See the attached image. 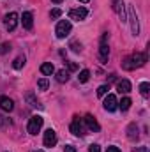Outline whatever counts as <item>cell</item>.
Returning a JSON list of instances; mask_svg holds the SVG:
<instances>
[{
	"label": "cell",
	"mask_w": 150,
	"mask_h": 152,
	"mask_svg": "<svg viewBox=\"0 0 150 152\" xmlns=\"http://www.w3.org/2000/svg\"><path fill=\"white\" fill-rule=\"evenodd\" d=\"M108 57H110V46H108V32L103 34L101 37V44H99V60L103 64L108 62Z\"/></svg>",
	"instance_id": "1"
},
{
	"label": "cell",
	"mask_w": 150,
	"mask_h": 152,
	"mask_svg": "<svg viewBox=\"0 0 150 152\" xmlns=\"http://www.w3.org/2000/svg\"><path fill=\"white\" fill-rule=\"evenodd\" d=\"M71 28H73L71 21H69V20H62V21H58V25H57V28H55V34H57L58 39H64L71 34Z\"/></svg>",
	"instance_id": "2"
},
{
	"label": "cell",
	"mask_w": 150,
	"mask_h": 152,
	"mask_svg": "<svg viewBox=\"0 0 150 152\" xmlns=\"http://www.w3.org/2000/svg\"><path fill=\"white\" fill-rule=\"evenodd\" d=\"M42 117L41 115H32L30 117V120H28V126H27V131L30 133V134H37L39 131H41V127H42Z\"/></svg>",
	"instance_id": "3"
},
{
	"label": "cell",
	"mask_w": 150,
	"mask_h": 152,
	"mask_svg": "<svg viewBox=\"0 0 150 152\" xmlns=\"http://www.w3.org/2000/svg\"><path fill=\"white\" fill-rule=\"evenodd\" d=\"M71 133L74 136H83L85 134V126H83V118H79L78 115L73 117V122H71Z\"/></svg>",
	"instance_id": "4"
},
{
	"label": "cell",
	"mask_w": 150,
	"mask_h": 152,
	"mask_svg": "<svg viewBox=\"0 0 150 152\" xmlns=\"http://www.w3.org/2000/svg\"><path fill=\"white\" fill-rule=\"evenodd\" d=\"M129 20H131V32H133V36L136 37V36H140V23H138V16H136V11H134V7L133 5H129Z\"/></svg>",
	"instance_id": "5"
},
{
	"label": "cell",
	"mask_w": 150,
	"mask_h": 152,
	"mask_svg": "<svg viewBox=\"0 0 150 152\" xmlns=\"http://www.w3.org/2000/svg\"><path fill=\"white\" fill-rule=\"evenodd\" d=\"M18 12H9V14H5V18H4V25H5V28L9 30V32H12L14 28H16V25H18Z\"/></svg>",
	"instance_id": "6"
},
{
	"label": "cell",
	"mask_w": 150,
	"mask_h": 152,
	"mask_svg": "<svg viewBox=\"0 0 150 152\" xmlns=\"http://www.w3.org/2000/svg\"><path fill=\"white\" fill-rule=\"evenodd\" d=\"M44 147H55L57 145V133L53 129H46L44 131V138H42Z\"/></svg>",
	"instance_id": "7"
},
{
	"label": "cell",
	"mask_w": 150,
	"mask_h": 152,
	"mask_svg": "<svg viewBox=\"0 0 150 152\" xmlns=\"http://www.w3.org/2000/svg\"><path fill=\"white\" fill-rule=\"evenodd\" d=\"M103 104H104V110H106V112H115V110L118 108V101H117V96H115V94H108Z\"/></svg>",
	"instance_id": "8"
},
{
	"label": "cell",
	"mask_w": 150,
	"mask_h": 152,
	"mask_svg": "<svg viewBox=\"0 0 150 152\" xmlns=\"http://www.w3.org/2000/svg\"><path fill=\"white\" fill-rule=\"evenodd\" d=\"M87 14H88V11H87L85 7H76V9H71V11H69V18H71V20H76V21L85 20Z\"/></svg>",
	"instance_id": "9"
},
{
	"label": "cell",
	"mask_w": 150,
	"mask_h": 152,
	"mask_svg": "<svg viewBox=\"0 0 150 152\" xmlns=\"http://www.w3.org/2000/svg\"><path fill=\"white\" fill-rule=\"evenodd\" d=\"M131 60H133V64H134V67H143L145 64H147V60H149V57H147V53H134L133 57H131Z\"/></svg>",
	"instance_id": "10"
},
{
	"label": "cell",
	"mask_w": 150,
	"mask_h": 152,
	"mask_svg": "<svg viewBox=\"0 0 150 152\" xmlns=\"http://www.w3.org/2000/svg\"><path fill=\"white\" fill-rule=\"evenodd\" d=\"M0 108L9 113V112L14 110V101H12L11 97H7V96H2V97H0Z\"/></svg>",
	"instance_id": "11"
},
{
	"label": "cell",
	"mask_w": 150,
	"mask_h": 152,
	"mask_svg": "<svg viewBox=\"0 0 150 152\" xmlns=\"http://www.w3.org/2000/svg\"><path fill=\"white\" fill-rule=\"evenodd\" d=\"M83 122L87 124V127L90 129V131H94V133H97L99 129H101V126H99V122L92 117V115H85V118H83Z\"/></svg>",
	"instance_id": "12"
},
{
	"label": "cell",
	"mask_w": 150,
	"mask_h": 152,
	"mask_svg": "<svg viewBox=\"0 0 150 152\" xmlns=\"http://www.w3.org/2000/svg\"><path fill=\"white\" fill-rule=\"evenodd\" d=\"M21 25H23V28H27V30H30L32 27H34V16H32V12H23L21 14Z\"/></svg>",
	"instance_id": "13"
},
{
	"label": "cell",
	"mask_w": 150,
	"mask_h": 152,
	"mask_svg": "<svg viewBox=\"0 0 150 152\" xmlns=\"http://www.w3.org/2000/svg\"><path fill=\"white\" fill-rule=\"evenodd\" d=\"M117 90H118L120 94H129V92H131V81H129V80H120V81L117 83Z\"/></svg>",
	"instance_id": "14"
},
{
	"label": "cell",
	"mask_w": 150,
	"mask_h": 152,
	"mask_svg": "<svg viewBox=\"0 0 150 152\" xmlns=\"http://www.w3.org/2000/svg\"><path fill=\"white\" fill-rule=\"evenodd\" d=\"M127 136H129V140H138V126L134 124V122H131L129 124V127H127Z\"/></svg>",
	"instance_id": "15"
},
{
	"label": "cell",
	"mask_w": 150,
	"mask_h": 152,
	"mask_svg": "<svg viewBox=\"0 0 150 152\" xmlns=\"http://www.w3.org/2000/svg\"><path fill=\"white\" fill-rule=\"evenodd\" d=\"M41 73L44 76H51L55 73V67H53V64L51 62H44L42 66H41Z\"/></svg>",
	"instance_id": "16"
},
{
	"label": "cell",
	"mask_w": 150,
	"mask_h": 152,
	"mask_svg": "<svg viewBox=\"0 0 150 152\" xmlns=\"http://www.w3.org/2000/svg\"><path fill=\"white\" fill-rule=\"evenodd\" d=\"M57 81H60V83H66V81H69V71H66V69H60V71H57Z\"/></svg>",
	"instance_id": "17"
},
{
	"label": "cell",
	"mask_w": 150,
	"mask_h": 152,
	"mask_svg": "<svg viewBox=\"0 0 150 152\" xmlns=\"http://www.w3.org/2000/svg\"><path fill=\"white\" fill-rule=\"evenodd\" d=\"M131 104H133V101H131L129 97H124V99H122V101L118 103V108H120L122 112H127V110L131 108Z\"/></svg>",
	"instance_id": "18"
},
{
	"label": "cell",
	"mask_w": 150,
	"mask_h": 152,
	"mask_svg": "<svg viewBox=\"0 0 150 152\" xmlns=\"http://www.w3.org/2000/svg\"><path fill=\"white\" fill-rule=\"evenodd\" d=\"M25 62H27L25 57H16L14 62H12V67H14V69H21V67L25 66Z\"/></svg>",
	"instance_id": "19"
},
{
	"label": "cell",
	"mask_w": 150,
	"mask_h": 152,
	"mask_svg": "<svg viewBox=\"0 0 150 152\" xmlns=\"http://www.w3.org/2000/svg\"><path fill=\"white\" fill-rule=\"evenodd\" d=\"M140 92H141L143 97H149V94H150V83L149 81H143V83L140 85Z\"/></svg>",
	"instance_id": "20"
},
{
	"label": "cell",
	"mask_w": 150,
	"mask_h": 152,
	"mask_svg": "<svg viewBox=\"0 0 150 152\" xmlns=\"http://www.w3.org/2000/svg\"><path fill=\"white\" fill-rule=\"evenodd\" d=\"M88 78H90V71H88V69H83V71H79V76H78L79 83H87V81H88Z\"/></svg>",
	"instance_id": "21"
},
{
	"label": "cell",
	"mask_w": 150,
	"mask_h": 152,
	"mask_svg": "<svg viewBox=\"0 0 150 152\" xmlns=\"http://www.w3.org/2000/svg\"><path fill=\"white\" fill-rule=\"evenodd\" d=\"M108 90H110V85H101V87L97 88V96H99V97H103V96H106V94H108Z\"/></svg>",
	"instance_id": "22"
},
{
	"label": "cell",
	"mask_w": 150,
	"mask_h": 152,
	"mask_svg": "<svg viewBox=\"0 0 150 152\" xmlns=\"http://www.w3.org/2000/svg\"><path fill=\"white\" fill-rule=\"evenodd\" d=\"M37 85H39V88H41V90H48V87H50V83H48V80H46V78H39Z\"/></svg>",
	"instance_id": "23"
},
{
	"label": "cell",
	"mask_w": 150,
	"mask_h": 152,
	"mask_svg": "<svg viewBox=\"0 0 150 152\" xmlns=\"http://www.w3.org/2000/svg\"><path fill=\"white\" fill-rule=\"evenodd\" d=\"M27 101H28V103H32L30 106H34V108H41L39 101H36V99H34V96H32V94H28V96H27Z\"/></svg>",
	"instance_id": "24"
},
{
	"label": "cell",
	"mask_w": 150,
	"mask_h": 152,
	"mask_svg": "<svg viewBox=\"0 0 150 152\" xmlns=\"http://www.w3.org/2000/svg\"><path fill=\"white\" fill-rule=\"evenodd\" d=\"M71 50H73V51H76V53H79V51H81V42L73 41V42H71Z\"/></svg>",
	"instance_id": "25"
},
{
	"label": "cell",
	"mask_w": 150,
	"mask_h": 152,
	"mask_svg": "<svg viewBox=\"0 0 150 152\" xmlns=\"http://www.w3.org/2000/svg\"><path fill=\"white\" fill-rule=\"evenodd\" d=\"M50 16H51L53 20H57V18H60V16H62V11H60V9H53V11L50 12Z\"/></svg>",
	"instance_id": "26"
},
{
	"label": "cell",
	"mask_w": 150,
	"mask_h": 152,
	"mask_svg": "<svg viewBox=\"0 0 150 152\" xmlns=\"http://www.w3.org/2000/svg\"><path fill=\"white\" fill-rule=\"evenodd\" d=\"M88 152H101V147H99L97 143H92V145L88 147Z\"/></svg>",
	"instance_id": "27"
},
{
	"label": "cell",
	"mask_w": 150,
	"mask_h": 152,
	"mask_svg": "<svg viewBox=\"0 0 150 152\" xmlns=\"http://www.w3.org/2000/svg\"><path fill=\"white\" fill-rule=\"evenodd\" d=\"M66 64H67L69 71H78V64H74V62H66Z\"/></svg>",
	"instance_id": "28"
},
{
	"label": "cell",
	"mask_w": 150,
	"mask_h": 152,
	"mask_svg": "<svg viewBox=\"0 0 150 152\" xmlns=\"http://www.w3.org/2000/svg\"><path fill=\"white\" fill-rule=\"evenodd\" d=\"M9 50H11V46H9V44L5 42V44H2V48H0V53H7Z\"/></svg>",
	"instance_id": "29"
},
{
	"label": "cell",
	"mask_w": 150,
	"mask_h": 152,
	"mask_svg": "<svg viewBox=\"0 0 150 152\" xmlns=\"http://www.w3.org/2000/svg\"><path fill=\"white\" fill-rule=\"evenodd\" d=\"M64 152H76V147H73V145H66V147H64Z\"/></svg>",
	"instance_id": "30"
},
{
	"label": "cell",
	"mask_w": 150,
	"mask_h": 152,
	"mask_svg": "<svg viewBox=\"0 0 150 152\" xmlns=\"http://www.w3.org/2000/svg\"><path fill=\"white\" fill-rule=\"evenodd\" d=\"M106 152H120V149L118 147H115V145H111V147H108V151Z\"/></svg>",
	"instance_id": "31"
},
{
	"label": "cell",
	"mask_w": 150,
	"mask_h": 152,
	"mask_svg": "<svg viewBox=\"0 0 150 152\" xmlns=\"http://www.w3.org/2000/svg\"><path fill=\"white\" fill-rule=\"evenodd\" d=\"M51 2H53V4H60L62 0H51Z\"/></svg>",
	"instance_id": "32"
},
{
	"label": "cell",
	"mask_w": 150,
	"mask_h": 152,
	"mask_svg": "<svg viewBox=\"0 0 150 152\" xmlns=\"http://www.w3.org/2000/svg\"><path fill=\"white\" fill-rule=\"evenodd\" d=\"M79 2H88V0H79Z\"/></svg>",
	"instance_id": "33"
},
{
	"label": "cell",
	"mask_w": 150,
	"mask_h": 152,
	"mask_svg": "<svg viewBox=\"0 0 150 152\" xmlns=\"http://www.w3.org/2000/svg\"><path fill=\"white\" fill-rule=\"evenodd\" d=\"M36 152H42V151H36Z\"/></svg>",
	"instance_id": "34"
}]
</instances>
